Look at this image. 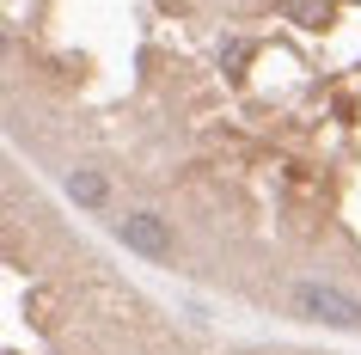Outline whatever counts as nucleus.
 Wrapping results in <instances>:
<instances>
[]
</instances>
